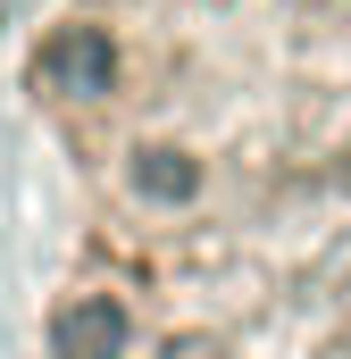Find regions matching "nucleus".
Instances as JSON below:
<instances>
[{"label": "nucleus", "mask_w": 351, "mask_h": 359, "mask_svg": "<svg viewBox=\"0 0 351 359\" xmlns=\"http://www.w3.org/2000/svg\"><path fill=\"white\" fill-rule=\"evenodd\" d=\"M117 343H126V318L109 292H76L51 318V359H117Z\"/></svg>", "instance_id": "nucleus-2"}, {"label": "nucleus", "mask_w": 351, "mask_h": 359, "mask_svg": "<svg viewBox=\"0 0 351 359\" xmlns=\"http://www.w3.org/2000/svg\"><path fill=\"white\" fill-rule=\"evenodd\" d=\"M109 76H117V50L92 25H59L42 42V59H34V84L59 92V100H92V92H109Z\"/></svg>", "instance_id": "nucleus-1"}]
</instances>
